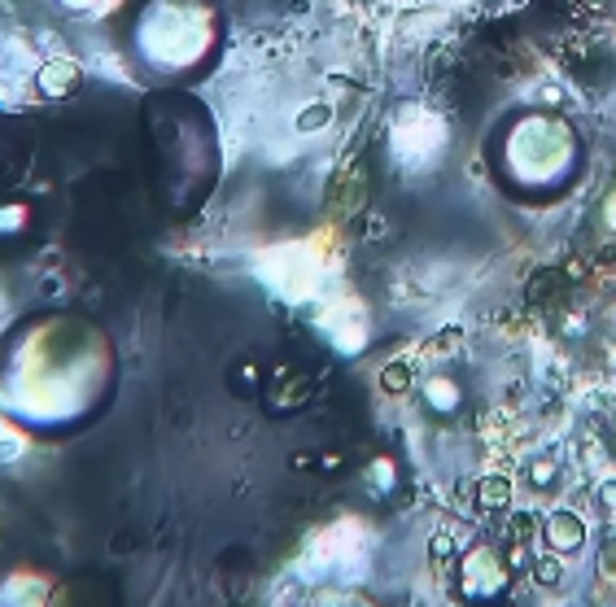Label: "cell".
<instances>
[{
	"label": "cell",
	"mask_w": 616,
	"mask_h": 607,
	"mask_svg": "<svg viewBox=\"0 0 616 607\" xmlns=\"http://www.w3.org/2000/svg\"><path fill=\"white\" fill-rule=\"evenodd\" d=\"M538 529L542 525L533 516H512V529H507V533H512V542H533V533H538Z\"/></svg>",
	"instance_id": "cell-7"
},
{
	"label": "cell",
	"mask_w": 616,
	"mask_h": 607,
	"mask_svg": "<svg viewBox=\"0 0 616 607\" xmlns=\"http://www.w3.org/2000/svg\"><path fill=\"white\" fill-rule=\"evenodd\" d=\"M79 66H70V62H53V66H44V75H40V88H44V97H66V92H75L79 88Z\"/></svg>",
	"instance_id": "cell-2"
},
{
	"label": "cell",
	"mask_w": 616,
	"mask_h": 607,
	"mask_svg": "<svg viewBox=\"0 0 616 607\" xmlns=\"http://www.w3.org/2000/svg\"><path fill=\"white\" fill-rule=\"evenodd\" d=\"M407 385H411V367L407 363H389L381 372V389H385V394H402Z\"/></svg>",
	"instance_id": "cell-5"
},
{
	"label": "cell",
	"mask_w": 616,
	"mask_h": 607,
	"mask_svg": "<svg viewBox=\"0 0 616 607\" xmlns=\"http://www.w3.org/2000/svg\"><path fill=\"white\" fill-rule=\"evenodd\" d=\"M477 503L485 511H503L512 503V481H503V476H481L477 481Z\"/></svg>",
	"instance_id": "cell-3"
},
{
	"label": "cell",
	"mask_w": 616,
	"mask_h": 607,
	"mask_svg": "<svg viewBox=\"0 0 616 607\" xmlns=\"http://www.w3.org/2000/svg\"><path fill=\"white\" fill-rule=\"evenodd\" d=\"M560 289H564V280H560V271H547V276H538L529 284V297L533 302H555V297H560Z\"/></svg>",
	"instance_id": "cell-4"
},
{
	"label": "cell",
	"mask_w": 616,
	"mask_h": 607,
	"mask_svg": "<svg viewBox=\"0 0 616 607\" xmlns=\"http://www.w3.org/2000/svg\"><path fill=\"white\" fill-rule=\"evenodd\" d=\"M533 581H538V586H560V559L555 555L533 559Z\"/></svg>",
	"instance_id": "cell-6"
},
{
	"label": "cell",
	"mask_w": 616,
	"mask_h": 607,
	"mask_svg": "<svg viewBox=\"0 0 616 607\" xmlns=\"http://www.w3.org/2000/svg\"><path fill=\"white\" fill-rule=\"evenodd\" d=\"M542 538H547L551 551H573V546H582L586 525H582V516H573V511H551L547 525H542Z\"/></svg>",
	"instance_id": "cell-1"
}]
</instances>
